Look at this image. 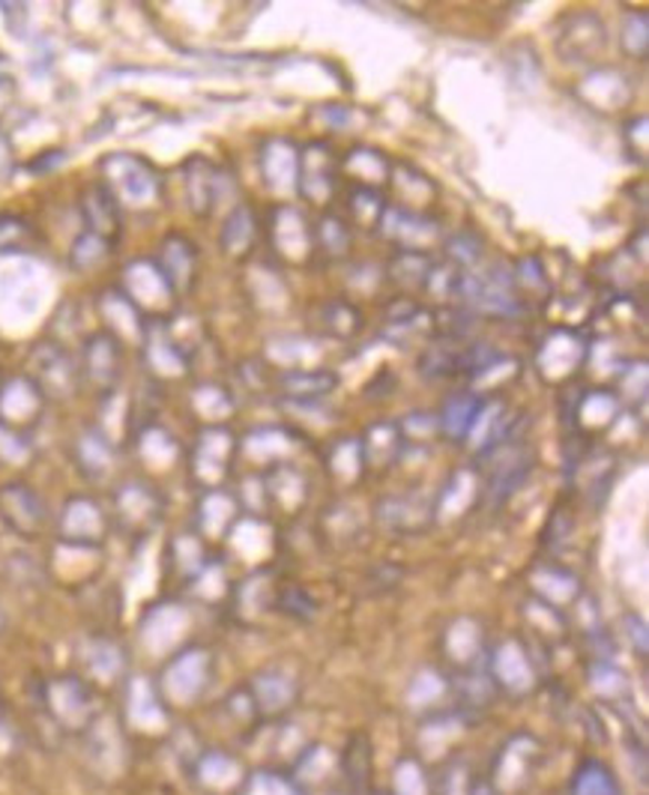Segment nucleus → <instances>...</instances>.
Returning a JSON list of instances; mask_svg holds the SVG:
<instances>
[{"mask_svg": "<svg viewBox=\"0 0 649 795\" xmlns=\"http://www.w3.org/2000/svg\"><path fill=\"white\" fill-rule=\"evenodd\" d=\"M476 412H479V398H476V395L470 393L455 395L453 401H449V407H446V412H443V425H446L453 434H462L470 428Z\"/></svg>", "mask_w": 649, "mask_h": 795, "instance_id": "nucleus-14", "label": "nucleus"}, {"mask_svg": "<svg viewBox=\"0 0 649 795\" xmlns=\"http://www.w3.org/2000/svg\"><path fill=\"white\" fill-rule=\"evenodd\" d=\"M257 700L264 703L266 709H285L291 700H294V682L278 673H270V676H257L255 682Z\"/></svg>", "mask_w": 649, "mask_h": 795, "instance_id": "nucleus-13", "label": "nucleus"}, {"mask_svg": "<svg viewBox=\"0 0 649 795\" xmlns=\"http://www.w3.org/2000/svg\"><path fill=\"white\" fill-rule=\"evenodd\" d=\"M204 685H207V652L201 649L183 652L165 673V694L178 703H192Z\"/></svg>", "mask_w": 649, "mask_h": 795, "instance_id": "nucleus-3", "label": "nucleus"}, {"mask_svg": "<svg viewBox=\"0 0 649 795\" xmlns=\"http://www.w3.org/2000/svg\"><path fill=\"white\" fill-rule=\"evenodd\" d=\"M88 661H90V670H93L97 676H105V679L114 676V673L120 670V664H123L118 646H111V643H105V640L93 643V655H90Z\"/></svg>", "mask_w": 649, "mask_h": 795, "instance_id": "nucleus-16", "label": "nucleus"}, {"mask_svg": "<svg viewBox=\"0 0 649 795\" xmlns=\"http://www.w3.org/2000/svg\"><path fill=\"white\" fill-rule=\"evenodd\" d=\"M533 751H536V745H533L527 736L509 742V747H506L500 756V766H497V781H500L503 786L521 784V777H524V772H527V763H530Z\"/></svg>", "mask_w": 649, "mask_h": 795, "instance_id": "nucleus-9", "label": "nucleus"}, {"mask_svg": "<svg viewBox=\"0 0 649 795\" xmlns=\"http://www.w3.org/2000/svg\"><path fill=\"white\" fill-rule=\"evenodd\" d=\"M33 243V227L16 213H0V252H21Z\"/></svg>", "mask_w": 649, "mask_h": 795, "instance_id": "nucleus-12", "label": "nucleus"}, {"mask_svg": "<svg viewBox=\"0 0 649 795\" xmlns=\"http://www.w3.org/2000/svg\"><path fill=\"white\" fill-rule=\"evenodd\" d=\"M49 712L60 727L84 730L93 721V697L79 679H58L49 685Z\"/></svg>", "mask_w": 649, "mask_h": 795, "instance_id": "nucleus-2", "label": "nucleus"}, {"mask_svg": "<svg viewBox=\"0 0 649 795\" xmlns=\"http://www.w3.org/2000/svg\"><path fill=\"white\" fill-rule=\"evenodd\" d=\"M60 530H63V539L75 541V544H97L105 532L102 509L93 500H84V497L70 500L63 509V518H60Z\"/></svg>", "mask_w": 649, "mask_h": 795, "instance_id": "nucleus-4", "label": "nucleus"}, {"mask_svg": "<svg viewBox=\"0 0 649 795\" xmlns=\"http://www.w3.org/2000/svg\"><path fill=\"white\" fill-rule=\"evenodd\" d=\"M0 514L3 521L10 523V530H16L24 539H33L45 530L49 523V509L37 491H30L28 485H3L0 488Z\"/></svg>", "mask_w": 649, "mask_h": 795, "instance_id": "nucleus-1", "label": "nucleus"}, {"mask_svg": "<svg viewBox=\"0 0 649 795\" xmlns=\"http://www.w3.org/2000/svg\"><path fill=\"white\" fill-rule=\"evenodd\" d=\"M246 795H300L294 784H287L285 777L270 775V772H257L252 775L246 786Z\"/></svg>", "mask_w": 649, "mask_h": 795, "instance_id": "nucleus-17", "label": "nucleus"}, {"mask_svg": "<svg viewBox=\"0 0 649 795\" xmlns=\"http://www.w3.org/2000/svg\"><path fill=\"white\" fill-rule=\"evenodd\" d=\"M0 631H3V613H0Z\"/></svg>", "mask_w": 649, "mask_h": 795, "instance_id": "nucleus-21", "label": "nucleus"}, {"mask_svg": "<svg viewBox=\"0 0 649 795\" xmlns=\"http://www.w3.org/2000/svg\"><path fill=\"white\" fill-rule=\"evenodd\" d=\"M575 795H622L617 781L601 763H587L575 777Z\"/></svg>", "mask_w": 649, "mask_h": 795, "instance_id": "nucleus-11", "label": "nucleus"}, {"mask_svg": "<svg viewBox=\"0 0 649 795\" xmlns=\"http://www.w3.org/2000/svg\"><path fill=\"white\" fill-rule=\"evenodd\" d=\"M333 768V754L326 751V747H312L308 754L300 760V777H305V781H321V777H326V772Z\"/></svg>", "mask_w": 649, "mask_h": 795, "instance_id": "nucleus-18", "label": "nucleus"}, {"mask_svg": "<svg viewBox=\"0 0 649 795\" xmlns=\"http://www.w3.org/2000/svg\"><path fill=\"white\" fill-rule=\"evenodd\" d=\"M81 213H84V222L90 225V234L102 236H118L120 231V216H118V201L111 197V192L105 186H90L81 197Z\"/></svg>", "mask_w": 649, "mask_h": 795, "instance_id": "nucleus-5", "label": "nucleus"}, {"mask_svg": "<svg viewBox=\"0 0 649 795\" xmlns=\"http://www.w3.org/2000/svg\"><path fill=\"white\" fill-rule=\"evenodd\" d=\"M395 795H428L425 772L416 760H402L393 772Z\"/></svg>", "mask_w": 649, "mask_h": 795, "instance_id": "nucleus-15", "label": "nucleus"}, {"mask_svg": "<svg viewBox=\"0 0 649 795\" xmlns=\"http://www.w3.org/2000/svg\"><path fill=\"white\" fill-rule=\"evenodd\" d=\"M473 795H494V793L488 789V786H476V789H473Z\"/></svg>", "mask_w": 649, "mask_h": 795, "instance_id": "nucleus-20", "label": "nucleus"}, {"mask_svg": "<svg viewBox=\"0 0 649 795\" xmlns=\"http://www.w3.org/2000/svg\"><path fill=\"white\" fill-rule=\"evenodd\" d=\"M129 717L144 730L156 727V724L165 721V712L159 706L153 687H150L148 682H141V679L139 682H132V687H129Z\"/></svg>", "mask_w": 649, "mask_h": 795, "instance_id": "nucleus-7", "label": "nucleus"}, {"mask_svg": "<svg viewBox=\"0 0 649 795\" xmlns=\"http://www.w3.org/2000/svg\"><path fill=\"white\" fill-rule=\"evenodd\" d=\"M84 374L99 384H114L120 374V347L111 335H93L88 342V359H84Z\"/></svg>", "mask_w": 649, "mask_h": 795, "instance_id": "nucleus-6", "label": "nucleus"}, {"mask_svg": "<svg viewBox=\"0 0 649 795\" xmlns=\"http://www.w3.org/2000/svg\"><path fill=\"white\" fill-rule=\"evenodd\" d=\"M494 670H497V679H500L503 685L511 687V691H524V687H530L533 682L530 664H527V659H524V652L518 646H503L497 661H494Z\"/></svg>", "mask_w": 649, "mask_h": 795, "instance_id": "nucleus-8", "label": "nucleus"}, {"mask_svg": "<svg viewBox=\"0 0 649 795\" xmlns=\"http://www.w3.org/2000/svg\"><path fill=\"white\" fill-rule=\"evenodd\" d=\"M443 691V682L434 673H423V676L416 679L414 691H410V700H414V706H428L434 700L440 697Z\"/></svg>", "mask_w": 649, "mask_h": 795, "instance_id": "nucleus-19", "label": "nucleus"}, {"mask_svg": "<svg viewBox=\"0 0 649 795\" xmlns=\"http://www.w3.org/2000/svg\"><path fill=\"white\" fill-rule=\"evenodd\" d=\"M236 777H240V766L234 756L204 754L197 763V781L210 789H225V786L236 784Z\"/></svg>", "mask_w": 649, "mask_h": 795, "instance_id": "nucleus-10", "label": "nucleus"}]
</instances>
